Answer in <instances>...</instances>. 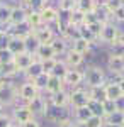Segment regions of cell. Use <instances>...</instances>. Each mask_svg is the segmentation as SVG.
I'll return each mask as SVG.
<instances>
[{"label":"cell","instance_id":"cell-51","mask_svg":"<svg viewBox=\"0 0 124 127\" xmlns=\"http://www.w3.org/2000/svg\"><path fill=\"white\" fill-rule=\"evenodd\" d=\"M58 127H76V124H73V122L68 120V119H61V120L58 122Z\"/></svg>","mask_w":124,"mask_h":127},{"label":"cell","instance_id":"cell-12","mask_svg":"<svg viewBox=\"0 0 124 127\" xmlns=\"http://www.w3.org/2000/svg\"><path fill=\"white\" fill-rule=\"evenodd\" d=\"M105 90V97H107V100H117V98L124 97L123 95V90H121V87H119V83H107L104 87Z\"/></svg>","mask_w":124,"mask_h":127},{"label":"cell","instance_id":"cell-43","mask_svg":"<svg viewBox=\"0 0 124 127\" xmlns=\"http://www.w3.org/2000/svg\"><path fill=\"white\" fill-rule=\"evenodd\" d=\"M111 56H117V58H124V44L116 41L112 44V51H111Z\"/></svg>","mask_w":124,"mask_h":127},{"label":"cell","instance_id":"cell-45","mask_svg":"<svg viewBox=\"0 0 124 127\" xmlns=\"http://www.w3.org/2000/svg\"><path fill=\"white\" fill-rule=\"evenodd\" d=\"M0 63H14V54L9 49H0Z\"/></svg>","mask_w":124,"mask_h":127},{"label":"cell","instance_id":"cell-47","mask_svg":"<svg viewBox=\"0 0 124 127\" xmlns=\"http://www.w3.org/2000/svg\"><path fill=\"white\" fill-rule=\"evenodd\" d=\"M99 17H97V12L94 10V12H87L85 14V20H83V24L85 26H90V24H95V22H99Z\"/></svg>","mask_w":124,"mask_h":127},{"label":"cell","instance_id":"cell-13","mask_svg":"<svg viewBox=\"0 0 124 127\" xmlns=\"http://www.w3.org/2000/svg\"><path fill=\"white\" fill-rule=\"evenodd\" d=\"M9 51L15 56V54H20V53H26V39H20V37H15L12 36L9 44Z\"/></svg>","mask_w":124,"mask_h":127},{"label":"cell","instance_id":"cell-44","mask_svg":"<svg viewBox=\"0 0 124 127\" xmlns=\"http://www.w3.org/2000/svg\"><path fill=\"white\" fill-rule=\"evenodd\" d=\"M60 9L65 12H71L76 9V0H61L60 2Z\"/></svg>","mask_w":124,"mask_h":127},{"label":"cell","instance_id":"cell-1","mask_svg":"<svg viewBox=\"0 0 124 127\" xmlns=\"http://www.w3.org/2000/svg\"><path fill=\"white\" fill-rule=\"evenodd\" d=\"M19 98V90L10 83H0V105H12Z\"/></svg>","mask_w":124,"mask_h":127},{"label":"cell","instance_id":"cell-3","mask_svg":"<svg viewBox=\"0 0 124 127\" xmlns=\"http://www.w3.org/2000/svg\"><path fill=\"white\" fill-rule=\"evenodd\" d=\"M36 61L34 58V54H31V53H20V54H15L14 56V64H15V69H17V73L19 71H27L31 68V64Z\"/></svg>","mask_w":124,"mask_h":127},{"label":"cell","instance_id":"cell-57","mask_svg":"<svg viewBox=\"0 0 124 127\" xmlns=\"http://www.w3.org/2000/svg\"><path fill=\"white\" fill-rule=\"evenodd\" d=\"M76 127H87V124H76Z\"/></svg>","mask_w":124,"mask_h":127},{"label":"cell","instance_id":"cell-54","mask_svg":"<svg viewBox=\"0 0 124 127\" xmlns=\"http://www.w3.org/2000/svg\"><path fill=\"white\" fill-rule=\"evenodd\" d=\"M117 41H119V42H123V44H124V32H121V34H119V37H117Z\"/></svg>","mask_w":124,"mask_h":127},{"label":"cell","instance_id":"cell-49","mask_svg":"<svg viewBox=\"0 0 124 127\" xmlns=\"http://www.w3.org/2000/svg\"><path fill=\"white\" fill-rule=\"evenodd\" d=\"M112 15H114V19H116V20H119V22H124V5L121 7V9L116 10Z\"/></svg>","mask_w":124,"mask_h":127},{"label":"cell","instance_id":"cell-19","mask_svg":"<svg viewBox=\"0 0 124 127\" xmlns=\"http://www.w3.org/2000/svg\"><path fill=\"white\" fill-rule=\"evenodd\" d=\"M27 24L32 27V31L38 29L43 26V17H41V12H36V10H31L27 14Z\"/></svg>","mask_w":124,"mask_h":127},{"label":"cell","instance_id":"cell-22","mask_svg":"<svg viewBox=\"0 0 124 127\" xmlns=\"http://www.w3.org/2000/svg\"><path fill=\"white\" fill-rule=\"evenodd\" d=\"M41 17H43V22H56L58 12L53 7H44V9L41 10Z\"/></svg>","mask_w":124,"mask_h":127},{"label":"cell","instance_id":"cell-58","mask_svg":"<svg viewBox=\"0 0 124 127\" xmlns=\"http://www.w3.org/2000/svg\"><path fill=\"white\" fill-rule=\"evenodd\" d=\"M12 127H15V126H12Z\"/></svg>","mask_w":124,"mask_h":127},{"label":"cell","instance_id":"cell-55","mask_svg":"<svg viewBox=\"0 0 124 127\" xmlns=\"http://www.w3.org/2000/svg\"><path fill=\"white\" fill-rule=\"evenodd\" d=\"M119 87H121V90H123V95H124V78L119 81Z\"/></svg>","mask_w":124,"mask_h":127},{"label":"cell","instance_id":"cell-33","mask_svg":"<svg viewBox=\"0 0 124 127\" xmlns=\"http://www.w3.org/2000/svg\"><path fill=\"white\" fill-rule=\"evenodd\" d=\"M78 32H80V37H82V39H85L87 42H90V44H92V42H94V41L97 39L95 36H94V34H92V32H90V29H88V27H87L85 24H83V26H80V27H78Z\"/></svg>","mask_w":124,"mask_h":127},{"label":"cell","instance_id":"cell-30","mask_svg":"<svg viewBox=\"0 0 124 127\" xmlns=\"http://www.w3.org/2000/svg\"><path fill=\"white\" fill-rule=\"evenodd\" d=\"M43 73V66H41V61L39 59H36L32 64H31V68L27 69V75L31 76V80H34V78H38L39 75Z\"/></svg>","mask_w":124,"mask_h":127},{"label":"cell","instance_id":"cell-50","mask_svg":"<svg viewBox=\"0 0 124 127\" xmlns=\"http://www.w3.org/2000/svg\"><path fill=\"white\" fill-rule=\"evenodd\" d=\"M14 124L10 122L9 117H5V115H0V127H12Z\"/></svg>","mask_w":124,"mask_h":127},{"label":"cell","instance_id":"cell-8","mask_svg":"<svg viewBox=\"0 0 124 127\" xmlns=\"http://www.w3.org/2000/svg\"><path fill=\"white\" fill-rule=\"evenodd\" d=\"M32 36L39 44H49L53 41V31L49 27H38L32 31Z\"/></svg>","mask_w":124,"mask_h":127},{"label":"cell","instance_id":"cell-14","mask_svg":"<svg viewBox=\"0 0 124 127\" xmlns=\"http://www.w3.org/2000/svg\"><path fill=\"white\" fill-rule=\"evenodd\" d=\"M51 103H53L55 107L63 108L66 103H70V95H68L65 90H61V92H58L55 95H51Z\"/></svg>","mask_w":124,"mask_h":127},{"label":"cell","instance_id":"cell-21","mask_svg":"<svg viewBox=\"0 0 124 127\" xmlns=\"http://www.w3.org/2000/svg\"><path fill=\"white\" fill-rule=\"evenodd\" d=\"M104 122H107V124H114V126H121V127H124V112H121V110H116L114 114H111V115H107V117H105Z\"/></svg>","mask_w":124,"mask_h":127},{"label":"cell","instance_id":"cell-10","mask_svg":"<svg viewBox=\"0 0 124 127\" xmlns=\"http://www.w3.org/2000/svg\"><path fill=\"white\" fill-rule=\"evenodd\" d=\"M85 78V75L82 73V71H78L75 68H70L66 71V75H65V78L63 81L66 83V85H71V87H76V85H80L82 83V80Z\"/></svg>","mask_w":124,"mask_h":127},{"label":"cell","instance_id":"cell-23","mask_svg":"<svg viewBox=\"0 0 124 127\" xmlns=\"http://www.w3.org/2000/svg\"><path fill=\"white\" fill-rule=\"evenodd\" d=\"M92 117V112L88 107H83V108H75V119L78 124H85L88 119Z\"/></svg>","mask_w":124,"mask_h":127},{"label":"cell","instance_id":"cell-59","mask_svg":"<svg viewBox=\"0 0 124 127\" xmlns=\"http://www.w3.org/2000/svg\"><path fill=\"white\" fill-rule=\"evenodd\" d=\"M46 2H48V0H46Z\"/></svg>","mask_w":124,"mask_h":127},{"label":"cell","instance_id":"cell-37","mask_svg":"<svg viewBox=\"0 0 124 127\" xmlns=\"http://www.w3.org/2000/svg\"><path fill=\"white\" fill-rule=\"evenodd\" d=\"M61 112H63V108L53 105L51 108H46V114H44V115H48L51 120H58V122H60V120H61V119H60L61 117Z\"/></svg>","mask_w":124,"mask_h":127},{"label":"cell","instance_id":"cell-5","mask_svg":"<svg viewBox=\"0 0 124 127\" xmlns=\"http://www.w3.org/2000/svg\"><path fill=\"white\" fill-rule=\"evenodd\" d=\"M88 102H90V95L85 90H75L70 95V103L73 108H83L88 105Z\"/></svg>","mask_w":124,"mask_h":127},{"label":"cell","instance_id":"cell-27","mask_svg":"<svg viewBox=\"0 0 124 127\" xmlns=\"http://www.w3.org/2000/svg\"><path fill=\"white\" fill-rule=\"evenodd\" d=\"M104 87H105V85H104ZM104 87L90 88V92H88V95H90V100H95V102H104V100H107Z\"/></svg>","mask_w":124,"mask_h":127},{"label":"cell","instance_id":"cell-11","mask_svg":"<svg viewBox=\"0 0 124 127\" xmlns=\"http://www.w3.org/2000/svg\"><path fill=\"white\" fill-rule=\"evenodd\" d=\"M51 58H56V53L51 46V42L49 44H39L38 51H36V59L43 61V59H51Z\"/></svg>","mask_w":124,"mask_h":127},{"label":"cell","instance_id":"cell-39","mask_svg":"<svg viewBox=\"0 0 124 127\" xmlns=\"http://www.w3.org/2000/svg\"><path fill=\"white\" fill-rule=\"evenodd\" d=\"M51 46H53L56 54H61V53L66 51V42H65V39H53L51 41Z\"/></svg>","mask_w":124,"mask_h":127},{"label":"cell","instance_id":"cell-6","mask_svg":"<svg viewBox=\"0 0 124 127\" xmlns=\"http://www.w3.org/2000/svg\"><path fill=\"white\" fill-rule=\"evenodd\" d=\"M38 88L32 85V81L31 83H24V85H20V88H19V97L24 100V102H32L34 98L38 97Z\"/></svg>","mask_w":124,"mask_h":127},{"label":"cell","instance_id":"cell-40","mask_svg":"<svg viewBox=\"0 0 124 127\" xmlns=\"http://www.w3.org/2000/svg\"><path fill=\"white\" fill-rule=\"evenodd\" d=\"M10 39H12V34L7 31H0V49H9Z\"/></svg>","mask_w":124,"mask_h":127},{"label":"cell","instance_id":"cell-42","mask_svg":"<svg viewBox=\"0 0 124 127\" xmlns=\"http://www.w3.org/2000/svg\"><path fill=\"white\" fill-rule=\"evenodd\" d=\"M102 108H104V115L107 117V115H111V114H114L116 110V103H114V100H104L102 102Z\"/></svg>","mask_w":124,"mask_h":127},{"label":"cell","instance_id":"cell-38","mask_svg":"<svg viewBox=\"0 0 124 127\" xmlns=\"http://www.w3.org/2000/svg\"><path fill=\"white\" fill-rule=\"evenodd\" d=\"M66 66H65V64H63V63H60V61H58L56 63V66H55V69H53V71H51V76H56V78H65V75H66Z\"/></svg>","mask_w":124,"mask_h":127},{"label":"cell","instance_id":"cell-4","mask_svg":"<svg viewBox=\"0 0 124 127\" xmlns=\"http://www.w3.org/2000/svg\"><path fill=\"white\" fill-rule=\"evenodd\" d=\"M119 29L116 27L114 24H107V22H104V26H102V31H100V39L104 41V42H109V44H114L116 41H117V37H119Z\"/></svg>","mask_w":124,"mask_h":127},{"label":"cell","instance_id":"cell-56","mask_svg":"<svg viewBox=\"0 0 124 127\" xmlns=\"http://www.w3.org/2000/svg\"><path fill=\"white\" fill-rule=\"evenodd\" d=\"M104 127H121V126H114V124H107V122H104Z\"/></svg>","mask_w":124,"mask_h":127},{"label":"cell","instance_id":"cell-15","mask_svg":"<svg viewBox=\"0 0 124 127\" xmlns=\"http://www.w3.org/2000/svg\"><path fill=\"white\" fill-rule=\"evenodd\" d=\"M12 36H15V37H20V39H27L29 36H32V27L29 26L27 22H22L19 26H15V29H14V34Z\"/></svg>","mask_w":124,"mask_h":127},{"label":"cell","instance_id":"cell-2","mask_svg":"<svg viewBox=\"0 0 124 127\" xmlns=\"http://www.w3.org/2000/svg\"><path fill=\"white\" fill-rule=\"evenodd\" d=\"M85 80L90 88H99V87H104L105 85V75L99 66H92L88 69L85 75Z\"/></svg>","mask_w":124,"mask_h":127},{"label":"cell","instance_id":"cell-26","mask_svg":"<svg viewBox=\"0 0 124 127\" xmlns=\"http://www.w3.org/2000/svg\"><path fill=\"white\" fill-rule=\"evenodd\" d=\"M73 51H76V53H80V54H85V53H88V49H90V42H87L85 39H82V37H78V39L73 41Z\"/></svg>","mask_w":124,"mask_h":127},{"label":"cell","instance_id":"cell-9","mask_svg":"<svg viewBox=\"0 0 124 127\" xmlns=\"http://www.w3.org/2000/svg\"><path fill=\"white\" fill-rule=\"evenodd\" d=\"M22 22H27V12L24 7H12V14H10V26H19Z\"/></svg>","mask_w":124,"mask_h":127},{"label":"cell","instance_id":"cell-52","mask_svg":"<svg viewBox=\"0 0 124 127\" xmlns=\"http://www.w3.org/2000/svg\"><path fill=\"white\" fill-rule=\"evenodd\" d=\"M114 103H116V108H117V110H121V112H124V97L117 98V100H116Z\"/></svg>","mask_w":124,"mask_h":127},{"label":"cell","instance_id":"cell-25","mask_svg":"<svg viewBox=\"0 0 124 127\" xmlns=\"http://www.w3.org/2000/svg\"><path fill=\"white\" fill-rule=\"evenodd\" d=\"M83 20H85V14L82 12V10H71V15H70V24L71 26H76V27H80V26H83Z\"/></svg>","mask_w":124,"mask_h":127},{"label":"cell","instance_id":"cell-7","mask_svg":"<svg viewBox=\"0 0 124 127\" xmlns=\"http://www.w3.org/2000/svg\"><path fill=\"white\" fill-rule=\"evenodd\" d=\"M34 119V114H32V110L27 107V105H24V107H17L14 110V120L17 122V124H26L29 120H32Z\"/></svg>","mask_w":124,"mask_h":127},{"label":"cell","instance_id":"cell-35","mask_svg":"<svg viewBox=\"0 0 124 127\" xmlns=\"http://www.w3.org/2000/svg\"><path fill=\"white\" fill-rule=\"evenodd\" d=\"M56 63H58V59H56V58L43 59V61H41V66H43V73H48V75H51V71L55 69Z\"/></svg>","mask_w":124,"mask_h":127},{"label":"cell","instance_id":"cell-53","mask_svg":"<svg viewBox=\"0 0 124 127\" xmlns=\"http://www.w3.org/2000/svg\"><path fill=\"white\" fill-rule=\"evenodd\" d=\"M20 127H39V122L36 120V119H32V120H29V122H26V124H22Z\"/></svg>","mask_w":124,"mask_h":127},{"label":"cell","instance_id":"cell-16","mask_svg":"<svg viewBox=\"0 0 124 127\" xmlns=\"http://www.w3.org/2000/svg\"><path fill=\"white\" fill-rule=\"evenodd\" d=\"M46 90H48L51 95H55L58 92L63 90V80L61 78H56V76H51L49 75V80H48V85H46Z\"/></svg>","mask_w":124,"mask_h":127},{"label":"cell","instance_id":"cell-34","mask_svg":"<svg viewBox=\"0 0 124 127\" xmlns=\"http://www.w3.org/2000/svg\"><path fill=\"white\" fill-rule=\"evenodd\" d=\"M61 32H63V36H65V37H71L73 41L80 37V32H78V27H76V26H71V24H68L66 27H65V29L61 31Z\"/></svg>","mask_w":124,"mask_h":127},{"label":"cell","instance_id":"cell-46","mask_svg":"<svg viewBox=\"0 0 124 127\" xmlns=\"http://www.w3.org/2000/svg\"><path fill=\"white\" fill-rule=\"evenodd\" d=\"M85 124H87V127H104V119H102V117H95V115H92V117L88 119Z\"/></svg>","mask_w":124,"mask_h":127},{"label":"cell","instance_id":"cell-28","mask_svg":"<svg viewBox=\"0 0 124 127\" xmlns=\"http://www.w3.org/2000/svg\"><path fill=\"white\" fill-rule=\"evenodd\" d=\"M87 107L90 108L92 115H95V117H102V119L105 117V115H104V108H102V102H95V100H90Z\"/></svg>","mask_w":124,"mask_h":127},{"label":"cell","instance_id":"cell-29","mask_svg":"<svg viewBox=\"0 0 124 127\" xmlns=\"http://www.w3.org/2000/svg\"><path fill=\"white\" fill-rule=\"evenodd\" d=\"M10 14H12V7L7 3H0V26L2 24H9Z\"/></svg>","mask_w":124,"mask_h":127},{"label":"cell","instance_id":"cell-24","mask_svg":"<svg viewBox=\"0 0 124 127\" xmlns=\"http://www.w3.org/2000/svg\"><path fill=\"white\" fill-rule=\"evenodd\" d=\"M76 9L87 14V12H94L97 9V5L94 0H76Z\"/></svg>","mask_w":124,"mask_h":127},{"label":"cell","instance_id":"cell-18","mask_svg":"<svg viewBox=\"0 0 124 127\" xmlns=\"http://www.w3.org/2000/svg\"><path fill=\"white\" fill-rule=\"evenodd\" d=\"M109 68H111V71L116 73V75L124 73V58L111 56V58H109Z\"/></svg>","mask_w":124,"mask_h":127},{"label":"cell","instance_id":"cell-31","mask_svg":"<svg viewBox=\"0 0 124 127\" xmlns=\"http://www.w3.org/2000/svg\"><path fill=\"white\" fill-rule=\"evenodd\" d=\"M14 73H17L14 63H0V75L2 76H12Z\"/></svg>","mask_w":124,"mask_h":127},{"label":"cell","instance_id":"cell-36","mask_svg":"<svg viewBox=\"0 0 124 127\" xmlns=\"http://www.w3.org/2000/svg\"><path fill=\"white\" fill-rule=\"evenodd\" d=\"M104 5H105V9L109 10L111 14H114L117 9H121V7L124 5V0H105Z\"/></svg>","mask_w":124,"mask_h":127},{"label":"cell","instance_id":"cell-41","mask_svg":"<svg viewBox=\"0 0 124 127\" xmlns=\"http://www.w3.org/2000/svg\"><path fill=\"white\" fill-rule=\"evenodd\" d=\"M24 2H26L32 10H36V12H41V10L46 7V0H24Z\"/></svg>","mask_w":124,"mask_h":127},{"label":"cell","instance_id":"cell-20","mask_svg":"<svg viewBox=\"0 0 124 127\" xmlns=\"http://www.w3.org/2000/svg\"><path fill=\"white\" fill-rule=\"evenodd\" d=\"M82 61H83V54H80V53H76V51H68V56H66V64L70 68H76L78 64H82Z\"/></svg>","mask_w":124,"mask_h":127},{"label":"cell","instance_id":"cell-32","mask_svg":"<svg viewBox=\"0 0 124 127\" xmlns=\"http://www.w3.org/2000/svg\"><path fill=\"white\" fill-rule=\"evenodd\" d=\"M48 80H49V75L48 73H41L38 78H34L32 80V85L38 88V90H46V85H48Z\"/></svg>","mask_w":124,"mask_h":127},{"label":"cell","instance_id":"cell-17","mask_svg":"<svg viewBox=\"0 0 124 127\" xmlns=\"http://www.w3.org/2000/svg\"><path fill=\"white\" fill-rule=\"evenodd\" d=\"M27 107L32 110V114H46V108H48V107H46V102L39 97V95L34 98L32 102H29Z\"/></svg>","mask_w":124,"mask_h":127},{"label":"cell","instance_id":"cell-48","mask_svg":"<svg viewBox=\"0 0 124 127\" xmlns=\"http://www.w3.org/2000/svg\"><path fill=\"white\" fill-rule=\"evenodd\" d=\"M102 26H104V22H102V20H99V22L90 24V26H87V27L90 29V32H92L95 37H99V36H100V31H102Z\"/></svg>","mask_w":124,"mask_h":127}]
</instances>
